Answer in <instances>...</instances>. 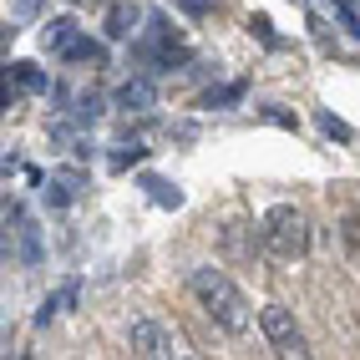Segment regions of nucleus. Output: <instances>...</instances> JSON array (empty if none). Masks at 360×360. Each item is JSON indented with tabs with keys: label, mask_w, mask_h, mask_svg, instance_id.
<instances>
[{
	"label": "nucleus",
	"mask_w": 360,
	"mask_h": 360,
	"mask_svg": "<svg viewBox=\"0 0 360 360\" xmlns=\"http://www.w3.org/2000/svg\"><path fill=\"white\" fill-rule=\"evenodd\" d=\"M188 290H193V300L203 304V315H208L213 325H224V330H244V325H249V304H244V295L233 290V279H229L224 269L203 264V269H193Z\"/></svg>",
	"instance_id": "f257e3e1"
},
{
	"label": "nucleus",
	"mask_w": 360,
	"mask_h": 360,
	"mask_svg": "<svg viewBox=\"0 0 360 360\" xmlns=\"http://www.w3.org/2000/svg\"><path fill=\"white\" fill-rule=\"evenodd\" d=\"M264 244H269L274 259H300L309 249V224L295 203H279L269 208V219H264Z\"/></svg>",
	"instance_id": "f03ea898"
},
{
	"label": "nucleus",
	"mask_w": 360,
	"mask_h": 360,
	"mask_svg": "<svg viewBox=\"0 0 360 360\" xmlns=\"http://www.w3.org/2000/svg\"><path fill=\"white\" fill-rule=\"evenodd\" d=\"M259 330H264V340H269L274 355H309L304 335H300L295 315H290L284 304H264V309H259Z\"/></svg>",
	"instance_id": "7ed1b4c3"
},
{
	"label": "nucleus",
	"mask_w": 360,
	"mask_h": 360,
	"mask_svg": "<svg viewBox=\"0 0 360 360\" xmlns=\"http://www.w3.org/2000/svg\"><path fill=\"white\" fill-rule=\"evenodd\" d=\"M127 345H132V355H148V360L183 355L178 335H173V330H162L158 320H132V325H127Z\"/></svg>",
	"instance_id": "20e7f679"
},
{
	"label": "nucleus",
	"mask_w": 360,
	"mask_h": 360,
	"mask_svg": "<svg viewBox=\"0 0 360 360\" xmlns=\"http://www.w3.org/2000/svg\"><path fill=\"white\" fill-rule=\"evenodd\" d=\"M153 102H158V91H153V82H148V77L122 82V86H117V97H112V107H122V112H148Z\"/></svg>",
	"instance_id": "39448f33"
},
{
	"label": "nucleus",
	"mask_w": 360,
	"mask_h": 360,
	"mask_svg": "<svg viewBox=\"0 0 360 360\" xmlns=\"http://www.w3.org/2000/svg\"><path fill=\"white\" fill-rule=\"evenodd\" d=\"M20 91H46V77H41L31 61H15V66L6 71V107H15Z\"/></svg>",
	"instance_id": "423d86ee"
},
{
	"label": "nucleus",
	"mask_w": 360,
	"mask_h": 360,
	"mask_svg": "<svg viewBox=\"0 0 360 360\" xmlns=\"http://www.w3.org/2000/svg\"><path fill=\"white\" fill-rule=\"evenodd\" d=\"M137 20H142V11L132 6V0H117V6L107 11V20H102V26H107V41H127V36L137 31Z\"/></svg>",
	"instance_id": "0eeeda50"
},
{
	"label": "nucleus",
	"mask_w": 360,
	"mask_h": 360,
	"mask_svg": "<svg viewBox=\"0 0 360 360\" xmlns=\"http://www.w3.org/2000/svg\"><path fill=\"white\" fill-rule=\"evenodd\" d=\"M61 61H71V66H107V46L77 36V41H71L66 51H61Z\"/></svg>",
	"instance_id": "6e6552de"
},
{
	"label": "nucleus",
	"mask_w": 360,
	"mask_h": 360,
	"mask_svg": "<svg viewBox=\"0 0 360 360\" xmlns=\"http://www.w3.org/2000/svg\"><path fill=\"white\" fill-rule=\"evenodd\" d=\"M77 36H82V31H77V20H66V15L46 26V46H51V51H66V46L77 41Z\"/></svg>",
	"instance_id": "1a4fd4ad"
},
{
	"label": "nucleus",
	"mask_w": 360,
	"mask_h": 360,
	"mask_svg": "<svg viewBox=\"0 0 360 360\" xmlns=\"http://www.w3.org/2000/svg\"><path fill=\"white\" fill-rule=\"evenodd\" d=\"M71 300H77V284H61V290H56L51 300H46V304H41V315H36V325H51V320L61 315V309H66Z\"/></svg>",
	"instance_id": "9d476101"
},
{
	"label": "nucleus",
	"mask_w": 360,
	"mask_h": 360,
	"mask_svg": "<svg viewBox=\"0 0 360 360\" xmlns=\"http://www.w3.org/2000/svg\"><path fill=\"white\" fill-rule=\"evenodd\" d=\"M142 188H148L153 203H162V208H178V203H183V193H178L173 183H162V178H142Z\"/></svg>",
	"instance_id": "9b49d317"
},
{
	"label": "nucleus",
	"mask_w": 360,
	"mask_h": 360,
	"mask_svg": "<svg viewBox=\"0 0 360 360\" xmlns=\"http://www.w3.org/2000/svg\"><path fill=\"white\" fill-rule=\"evenodd\" d=\"M320 132H325V137H335V142H350V137H355V132L340 122V117H330V112H320Z\"/></svg>",
	"instance_id": "f8f14e48"
},
{
	"label": "nucleus",
	"mask_w": 360,
	"mask_h": 360,
	"mask_svg": "<svg viewBox=\"0 0 360 360\" xmlns=\"http://www.w3.org/2000/svg\"><path fill=\"white\" fill-rule=\"evenodd\" d=\"M238 97H244V86H238V82H229V86H219V91H208V97H203V107H224V102H238Z\"/></svg>",
	"instance_id": "ddd939ff"
},
{
	"label": "nucleus",
	"mask_w": 360,
	"mask_h": 360,
	"mask_svg": "<svg viewBox=\"0 0 360 360\" xmlns=\"http://www.w3.org/2000/svg\"><path fill=\"white\" fill-rule=\"evenodd\" d=\"M249 26L259 31V41H264V46H279V36L269 31V15H254V20H249Z\"/></svg>",
	"instance_id": "4468645a"
},
{
	"label": "nucleus",
	"mask_w": 360,
	"mask_h": 360,
	"mask_svg": "<svg viewBox=\"0 0 360 360\" xmlns=\"http://www.w3.org/2000/svg\"><path fill=\"white\" fill-rule=\"evenodd\" d=\"M345 244H350V249H360V219H355V213L345 219Z\"/></svg>",
	"instance_id": "2eb2a0df"
},
{
	"label": "nucleus",
	"mask_w": 360,
	"mask_h": 360,
	"mask_svg": "<svg viewBox=\"0 0 360 360\" xmlns=\"http://www.w3.org/2000/svg\"><path fill=\"white\" fill-rule=\"evenodd\" d=\"M264 117H269V122H279V127H295V117L284 112V107H264Z\"/></svg>",
	"instance_id": "dca6fc26"
},
{
	"label": "nucleus",
	"mask_w": 360,
	"mask_h": 360,
	"mask_svg": "<svg viewBox=\"0 0 360 360\" xmlns=\"http://www.w3.org/2000/svg\"><path fill=\"white\" fill-rule=\"evenodd\" d=\"M178 6H183V11H193V15H203V11L213 6V0H178Z\"/></svg>",
	"instance_id": "f3484780"
},
{
	"label": "nucleus",
	"mask_w": 360,
	"mask_h": 360,
	"mask_svg": "<svg viewBox=\"0 0 360 360\" xmlns=\"http://www.w3.org/2000/svg\"><path fill=\"white\" fill-rule=\"evenodd\" d=\"M31 11H41V0H15V15H31Z\"/></svg>",
	"instance_id": "a211bd4d"
}]
</instances>
